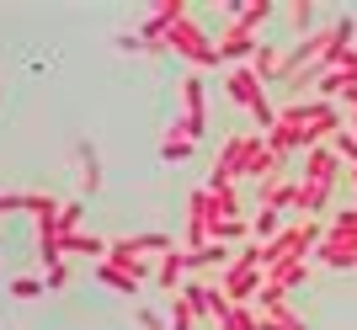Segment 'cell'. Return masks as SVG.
I'll return each mask as SVG.
<instances>
[{"label": "cell", "instance_id": "obj_1", "mask_svg": "<svg viewBox=\"0 0 357 330\" xmlns=\"http://www.w3.org/2000/svg\"><path fill=\"white\" fill-rule=\"evenodd\" d=\"M347 123H342V107L336 102H320V96H310V102H294V107H283L278 112V128L272 134H261L272 144V150L283 155H294V150H314V144H331V139L342 134Z\"/></svg>", "mask_w": 357, "mask_h": 330}, {"label": "cell", "instance_id": "obj_2", "mask_svg": "<svg viewBox=\"0 0 357 330\" xmlns=\"http://www.w3.org/2000/svg\"><path fill=\"white\" fill-rule=\"evenodd\" d=\"M165 48H171V54H181L187 64H197V70H213V64H224V59H219V43H213L208 32L197 27L192 16H187V22H176V27L165 32Z\"/></svg>", "mask_w": 357, "mask_h": 330}, {"label": "cell", "instance_id": "obj_3", "mask_svg": "<svg viewBox=\"0 0 357 330\" xmlns=\"http://www.w3.org/2000/svg\"><path fill=\"white\" fill-rule=\"evenodd\" d=\"M181 118H176V134L181 139H203V128H208V96H203V75H187L181 80Z\"/></svg>", "mask_w": 357, "mask_h": 330}, {"label": "cell", "instance_id": "obj_4", "mask_svg": "<svg viewBox=\"0 0 357 330\" xmlns=\"http://www.w3.org/2000/svg\"><path fill=\"white\" fill-rule=\"evenodd\" d=\"M251 144H256V134H229V139H224L219 160H213V171H208V187H235V181L245 176V155H251Z\"/></svg>", "mask_w": 357, "mask_h": 330}, {"label": "cell", "instance_id": "obj_5", "mask_svg": "<svg viewBox=\"0 0 357 330\" xmlns=\"http://www.w3.org/2000/svg\"><path fill=\"white\" fill-rule=\"evenodd\" d=\"M261 48V38H256L251 27H240V22H224L219 27V59L235 70V64H251V54Z\"/></svg>", "mask_w": 357, "mask_h": 330}, {"label": "cell", "instance_id": "obj_6", "mask_svg": "<svg viewBox=\"0 0 357 330\" xmlns=\"http://www.w3.org/2000/svg\"><path fill=\"white\" fill-rule=\"evenodd\" d=\"M245 176H251L256 187H267V181H278V176H283V155L272 150V144H267L261 134H256L251 155H245Z\"/></svg>", "mask_w": 357, "mask_h": 330}, {"label": "cell", "instance_id": "obj_7", "mask_svg": "<svg viewBox=\"0 0 357 330\" xmlns=\"http://www.w3.org/2000/svg\"><path fill=\"white\" fill-rule=\"evenodd\" d=\"M298 181H326V187H336V181H342V155L331 150V144L304 150V176Z\"/></svg>", "mask_w": 357, "mask_h": 330}, {"label": "cell", "instance_id": "obj_8", "mask_svg": "<svg viewBox=\"0 0 357 330\" xmlns=\"http://www.w3.org/2000/svg\"><path fill=\"white\" fill-rule=\"evenodd\" d=\"M314 261H320V267H336V272L357 267V235H331L326 229V240L314 245Z\"/></svg>", "mask_w": 357, "mask_h": 330}, {"label": "cell", "instance_id": "obj_9", "mask_svg": "<svg viewBox=\"0 0 357 330\" xmlns=\"http://www.w3.org/2000/svg\"><path fill=\"white\" fill-rule=\"evenodd\" d=\"M181 277H192V261H187V251H181V245H171V251L155 261V288H160V293H176Z\"/></svg>", "mask_w": 357, "mask_h": 330}, {"label": "cell", "instance_id": "obj_10", "mask_svg": "<svg viewBox=\"0 0 357 330\" xmlns=\"http://www.w3.org/2000/svg\"><path fill=\"white\" fill-rule=\"evenodd\" d=\"M187 261H192V277H203V272H219L224 277V272L235 267V251H229L224 240H208L203 251H187Z\"/></svg>", "mask_w": 357, "mask_h": 330}, {"label": "cell", "instance_id": "obj_11", "mask_svg": "<svg viewBox=\"0 0 357 330\" xmlns=\"http://www.w3.org/2000/svg\"><path fill=\"white\" fill-rule=\"evenodd\" d=\"M331 197H336V187H326V181H298L294 213H298V219H314V213L331 208Z\"/></svg>", "mask_w": 357, "mask_h": 330}, {"label": "cell", "instance_id": "obj_12", "mask_svg": "<svg viewBox=\"0 0 357 330\" xmlns=\"http://www.w3.org/2000/svg\"><path fill=\"white\" fill-rule=\"evenodd\" d=\"M294 197H298V181L278 176V181H267V187H256V208H267V213H288V208H294Z\"/></svg>", "mask_w": 357, "mask_h": 330}, {"label": "cell", "instance_id": "obj_13", "mask_svg": "<svg viewBox=\"0 0 357 330\" xmlns=\"http://www.w3.org/2000/svg\"><path fill=\"white\" fill-rule=\"evenodd\" d=\"M219 219H251L240 203V187H208V224H219Z\"/></svg>", "mask_w": 357, "mask_h": 330}, {"label": "cell", "instance_id": "obj_14", "mask_svg": "<svg viewBox=\"0 0 357 330\" xmlns=\"http://www.w3.org/2000/svg\"><path fill=\"white\" fill-rule=\"evenodd\" d=\"M251 70L261 75V86H283V48H278V43H261L251 54Z\"/></svg>", "mask_w": 357, "mask_h": 330}, {"label": "cell", "instance_id": "obj_15", "mask_svg": "<svg viewBox=\"0 0 357 330\" xmlns=\"http://www.w3.org/2000/svg\"><path fill=\"white\" fill-rule=\"evenodd\" d=\"M267 283H272V288H283V293H294L298 283H310V256H288L283 267H272V272H267Z\"/></svg>", "mask_w": 357, "mask_h": 330}, {"label": "cell", "instance_id": "obj_16", "mask_svg": "<svg viewBox=\"0 0 357 330\" xmlns=\"http://www.w3.org/2000/svg\"><path fill=\"white\" fill-rule=\"evenodd\" d=\"M107 267L128 272V277H139V283L149 277V267H144V256L134 251V240H112V251H107Z\"/></svg>", "mask_w": 357, "mask_h": 330}, {"label": "cell", "instance_id": "obj_17", "mask_svg": "<svg viewBox=\"0 0 357 330\" xmlns=\"http://www.w3.org/2000/svg\"><path fill=\"white\" fill-rule=\"evenodd\" d=\"M197 320H203V315H197V304L176 288V293L165 299V325H171V330H197Z\"/></svg>", "mask_w": 357, "mask_h": 330}, {"label": "cell", "instance_id": "obj_18", "mask_svg": "<svg viewBox=\"0 0 357 330\" xmlns=\"http://www.w3.org/2000/svg\"><path fill=\"white\" fill-rule=\"evenodd\" d=\"M96 283H107L112 293H128V299H139V277H128V272L107 267V261H96Z\"/></svg>", "mask_w": 357, "mask_h": 330}, {"label": "cell", "instance_id": "obj_19", "mask_svg": "<svg viewBox=\"0 0 357 330\" xmlns=\"http://www.w3.org/2000/svg\"><path fill=\"white\" fill-rule=\"evenodd\" d=\"M278 235H283V219H278V213H267V208H256V213H251V240L267 245V240H278Z\"/></svg>", "mask_w": 357, "mask_h": 330}, {"label": "cell", "instance_id": "obj_20", "mask_svg": "<svg viewBox=\"0 0 357 330\" xmlns=\"http://www.w3.org/2000/svg\"><path fill=\"white\" fill-rule=\"evenodd\" d=\"M80 187H86V192H102V160H96L91 144H80Z\"/></svg>", "mask_w": 357, "mask_h": 330}, {"label": "cell", "instance_id": "obj_21", "mask_svg": "<svg viewBox=\"0 0 357 330\" xmlns=\"http://www.w3.org/2000/svg\"><path fill=\"white\" fill-rule=\"evenodd\" d=\"M288 27H294L298 38H310V27H314V0H288Z\"/></svg>", "mask_w": 357, "mask_h": 330}, {"label": "cell", "instance_id": "obj_22", "mask_svg": "<svg viewBox=\"0 0 357 330\" xmlns=\"http://www.w3.org/2000/svg\"><path fill=\"white\" fill-rule=\"evenodd\" d=\"M267 16H272V0H245V11L235 16L240 27H251V32H261L267 27Z\"/></svg>", "mask_w": 357, "mask_h": 330}, {"label": "cell", "instance_id": "obj_23", "mask_svg": "<svg viewBox=\"0 0 357 330\" xmlns=\"http://www.w3.org/2000/svg\"><path fill=\"white\" fill-rule=\"evenodd\" d=\"M38 261H43V272L64 267V240H59V235H38Z\"/></svg>", "mask_w": 357, "mask_h": 330}, {"label": "cell", "instance_id": "obj_24", "mask_svg": "<svg viewBox=\"0 0 357 330\" xmlns=\"http://www.w3.org/2000/svg\"><path fill=\"white\" fill-rule=\"evenodd\" d=\"M219 330H261V325H256V309H251V304H235V309L219 320Z\"/></svg>", "mask_w": 357, "mask_h": 330}, {"label": "cell", "instance_id": "obj_25", "mask_svg": "<svg viewBox=\"0 0 357 330\" xmlns=\"http://www.w3.org/2000/svg\"><path fill=\"white\" fill-rule=\"evenodd\" d=\"M331 150L342 155V165H347V171H357V134H352V128H342V134L331 139Z\"/></svg>", "mask_w": 357, "mask_h": 330}, {"label": "cell", "instance_id": "obj_26", "mask_svg": "<svg viewBox=\"0 0 357 330\" xmlns=\"http://www.w3.org/2000/svg\"><path fill=\"white\" fill-rule=\"evenodd\" d=\"M160 155H165V160H187V155H192V139H181L176 128H171V134L160 139Z\"/></svg>", "mask_w": 357, "mask_h": 330}, {"label": "cell", "instance_id": "obj_27", "mask_svg": "<svg viewBox=\"0 0 357 330\" xmlns=\"http://www.w3.org/2000/svg\"><path fill=\"white\" fill-rule=\"evenodd\" d=\"M80 219H86V208H80V203H64L59 208V240L64 235H80Z\"/></svg>", "mask_w": 357, "mask_h": 330}, {"label": "cell", "instance_id": "obj_28", "mask_svg": "<svg viewBox=\"0 0 357 330\" xmlns=\"http://www.w3.org/2000/svg\"><path fill=\"white\" fill-rule=\"evenodd\" d=\"M16 208H32V192H0V219Z\"/></svg>", "mask_w": 357, "mask_h": 330}, {"label": "cell", "instance_id": "obj_29", "mask_svg": "<svg viewBox=\"0 0 357 330\" xmlns=\"http://www.w3.org/2000/svg\"><path fill=\"white\" fill-rule=\"evenodd\" d=\"M38 293H43L38 277H16V283H11V299H38Z\"/></svg>", "mask_w": 357, "mask_h": 330}, {"label": "cell", "instance_id": "obj_30", "mask_svg": "<svg viewBox=\"0 0 357 330\" xmlns=\"http://www.w3.org/2000/svg\"><path fill=\"white\" fill-rule=\"evenodd\" d=\"M134 320H139V325H144V330H171V325H165L160 315H155V309H144V304H139V309H134Z\"/></svg>", "mask_w": 357, "mask_h": 330}, {"label": "cell", "instance_id": "obj_31", "mask_svg": "<svg viewBox=\"0 0 357 330\" xmlns=\"http://www.w3.org/2000/svg\"><path fill=\"white\" fill-rule=\"evenodd\" d=\"M336 70H342V75H347V80H352V86H357V48H347V54H342V64H336Z\"/></svg>", "mask_w": 357, "mask_h": 330}, {"label": "cell", "instance_id": "obj_32", "mask_svg": "<svg viewBox=\"0 0 357 330\" xmlns=\"http://www.w3.org/2000/svg\"><path fill=\"white\" fill-rule=\"evenodd\" d=\"M70 283V261H64V267H48V288H64Z\"/></svg>", "mask_w": 357, "mask_h": 330}, {"label": "cell", "instance_id": "obj_33", "mask_svg": "<svg viewBox=\"0 0 357 330\" xmlns=\"http://www.w3.org/2000/svg\"><path fill=\"white\" fill-rule=\"evenodd\" d=\"M347 128H352V134H357V118H347Z\"/></svg>", "mask_w": 357, "mask_h": 330}, {"label": "cell", "instance_id": "obj_34", "mask_svg": "<svg viewBox=\"0 0 357 330\" xmlns=\"http://www.w3.org/2000/svg\"><path fill=\"white\" fill-rule=\"evenodd\" d=\"M347 181H352V187H357V171H347Z\"/></svg>", "mask_w": 357, "mask_h": 330}]
</instances>
